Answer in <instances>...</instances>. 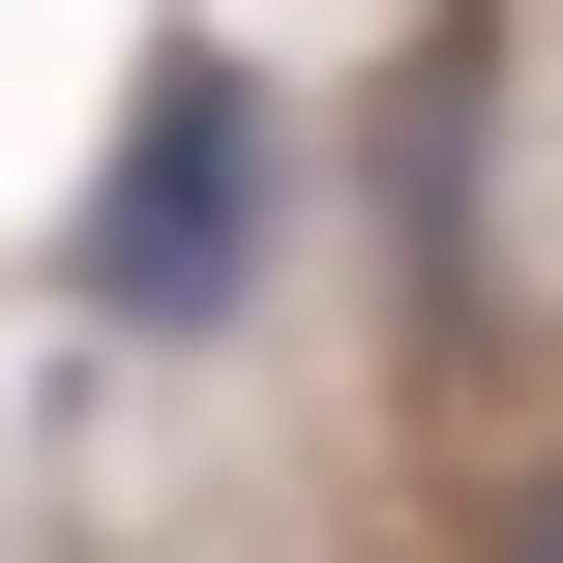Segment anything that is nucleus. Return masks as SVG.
Instances as JSON below:
<instances>
[{
  "mask_svg": "<svg viewBox=\"0 0 563 563\" xmlns=\"http://www.w3.org/2000/svg\"><path fill=\"white\" fill-rule=\"evenodd\" d=\"M238 238H267V89L208 30H148L119 178H89V327H238Z\"/></svg>",
  "mask_w": 563,
  "mask_h": 563,
  "instance_id": "f257e3e1",
  "label": "nucleus"
},
{
  "mask_svg": "<svg viewBox=\"0 0 563 563\" xmlns=\"http://www.w3.org/2000/svg\"><path fill=\"white\" fill-rule=\"evenodd\" d=\"M534 563H563V534H534Z\"/></svg>",
  "mask_w": 563,
  "mask_h": 563,
  "instance_id": "f03ea898",
  "label": "nucleus"
}]
</instances>
